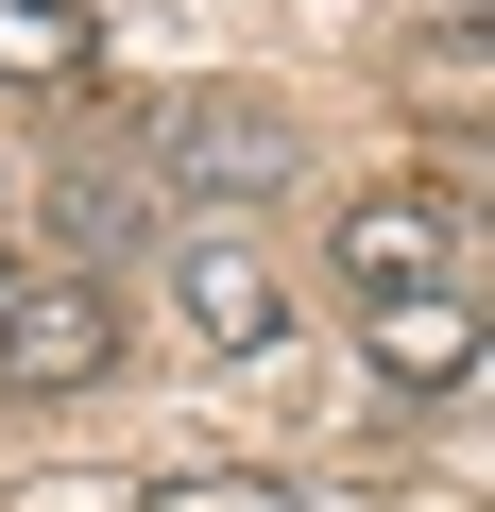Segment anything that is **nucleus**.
I'll list each match as a JSON object with an SVG mask.
<instances>
[{
    "instance_id": "1",
    "label": "nucleus",
    "mask_w": 495,
    "mask_h": 512,
    "mask_svg": "<svg viewBox=\"0 0 495 512\" xmlns=\"http://www.w3.org/2000/svg\"><path fill=\"white\" fill-rule=\"evenodd\" d=\"M137 154H154L188 205H274V188H291V103H274V86H171V103L137 120Z\"/></svg>"
},
{
    "instance_id": "2",
    "label": "nucleus",
    "mask_w": 495,
    "mask_h": 512,
    "mask_svg": "<svg viewBox=\"0 0 495 512\" xmlns=\"http://www.w3.org/2000/svg\"><path fill=\"white\" fill-rule=\"evenodd\" d=\"M120 359L103 274H0V393H86Z\"/></svg>"
},
{
    "instance_id": "3",
    "label": "nucleus",
    "mask_w": 495,
    "mask_h": 512,
    "mask_svg": "<svg viewBox=\"0 0 495 512\" xmlns=\"http://www.w3.org/2000/svg\"><path fill=\"white\" fill-rule=\"evenodd\" d=\"M325 274L376 308V291H427V274H461V205L444 188H359L342 222H325Z\"/></svg>"
},
{
    "instance_id": "4",
    "label": "nucleus",
    "mask_w": 495,
    "mask_h": 512,
    "mask_svg": "<svg viewBox=\"0 0 495 512\" xmlns=\"http://www.w3.org/2000/svg\"><path fill=\"white\" fill-rule=\"evenodd\" d=\"M171 308H188V342H205V359H274V342H291V274H274L239 222L171 256Z\"/></svg>"
},
{
    "instance_id": "5",
    "label": "nucleus",
    "mask_w": 495,
    "mask_h": 512,
    "mask_svg": "<svg viewBox=\"0 0 495 512\" xmlns=\"http://www.w3.org/2000/svg\"><path fill=\"white\" fill-rule=\"evenodd\" d=\"M359 325H376V376H393V393H444V410L478 393V274H427V291H376Z\"/></svg>"
},
{
    "instance_id": "6",
    "label": "nucleus",
    "mask_w": 495,
    "mask_h": 512,
    "mask_svg": "<svg viewBox=\"0 0 495 512\" xmlns=\"http://www.w3.org/2000/svg\"><path fill=\"white\" fill-rule=\"evenodd\" d=\"M86 69H103L86 0H0V86H86Z\"/></svg>"
},
{
    "instance_id": "7",
    "label": "nucleus",
    "mask_w": 495,
    "mask_h": 512,
    "mask_svg": "<svg viewBox=\"0 0 495 512\" xmlns=\"http://www.w3.org/2000/svg\"><path fill=\"white\" fill-rule=\"evenodd\" d=\"M154 512H291V478H171Z\"/></svg>"
},
{
    "instance_id": "8",
    "label": "nucleus",
    "mask_w": 495,
    "mask_h": 512,
    "mask_svg": "<svg viewBox=\"0 0 495 512\" xmlns=\"http://www.w3.org/2000/svg\"><path fill=\"white\" fill-rule=\"evenodd\" d=\"M0 274H18V256H0Z\"/></svg>"
}]
</instances>
